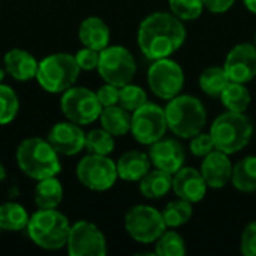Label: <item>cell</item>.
<instances>
[{"instance_id": "cell-1", "label": "cell", "mask_w": 256, "mask_h": 256, "mask_svg": "<svg viewBox=\"0 0 256 256\" xmlns=\"http://www.w3.org/2000/svg\"><path fill=\"white\" fill-rule=\"evenodd\" d=\"M186 40V28L176 15L154 12L142 20L138 28V45L148 60L166 58Z\"/></svg>"}, {"instance_id": "cell-2", "label": "cell", "mask_w": 256, "mask_h": 256, "mask_svg": "<svg viewBox=\"0 0 256 256\" xmlns=\"http://www.w3.org/2000/svg\"><path fill=\"white\" fill-rule=\"evenodd\" d=\"M18 168L33 180H42L57 176L62 170L58 153L48 142V140L32 136L24 140L16 148Z\"/></svg>"}, {"instance_id": "cell-3", "label": "cell", "mask_w": 256, "mask_h": 256, "mask_svg": "<svg viewBox=\"0 0 256 256\" xmlns=\"http://www.w3.org/2000/svg\"><path fill=\"white\" fill-rule=\"evenodd\" d=\"M26 230L36 246L45 250H57L66 246L70 224L56 208H39L30 216Z\"/></svg>"}, {"instance_id": "cell-4", "label": "cell", "mask_w": 256, "mask_h": 256, "mask_svg": "<svg viewBox=\"0 0 256 256\" xmlns=\"http://www.w3.org/2000/svg\"><path fill=\"white\" fill-rule=\"evenodd\" d=\"M168 129L180 138H194L198 135L207 122V112L198 98L182 94L170 99L165 108Z\"/></svg>"}, {"instance_id": "cell-5", "label": "cell", "mask_w": 256, "mask_h": 256, "mask_svg": "<svg viewBox=\"0 0 256 256\" xmlns=\"http://www.w3.org/2000/svg\"><path fill=\"white\" fill-rule=\"evenodd\" d=\"M254 134L252 122L243 112L228 111L219 116L213 124L210 135L214 141V147L226 154H234L243 150Z\"/></svg>"}, {"instance_id": "cell-6", "label": "cell", "mask_w": 256, "mask_h": 256, "mask_svg": "<svg viewBox=\"0 0 256 256\" xmlns=\"http://www.w3.org/2000/svg\"><path fill=\"white\" fill-rule=\"evenodd\" d=\"M80 72L81 69L75 60V56L68 52H56L39 62L36 80L45 92L63 93L76 82Z\"/></svg>"}, {"instance_id": "cell-7", "label": "cell", "mask_w": 256, "mask_h": 256, "mask_svg": "<svg viewBox=\"0 0 256 256\" xmlns=\"http://www.w3.org/2000/svg\"><path fill=\"white\" fill-rule=\"evenodd\" d=\"M98 72L105 82L123 87L132 82L136 72V63L124 46H106L100 51Z\"/></svg>"}, {"instance_id": "cell-8", "label": "cell", "mask_w": 256, "mask_h": 256, "mask_svg": "<svg viewBox=\"0 0 256 256\" xmlns=\"http://www.w3.org/2000/svg\"><path fill=\"white\" fill-rule=\"evenodd\" d=\"M60 108L68 120L82 126L96 122L104 110L94 92L75 86L62 93Z\"/></svg>"}, {"instance_id": "cell-9", "label": "cell", "mask_w": 256, "mask_h": 256, "mask_svg": "<svg viewBox=\"0 0 256 256\" xmlns=\"http://www.w3.org/2000/svg\"><path fill=\"white\" fill-rule=\"evenodd\" d=\"M124 228L128 234L138 243H156L166 231V224L160 212L150 206H135L124 216Z\"/></svg>"}, {"instance_id": "cell-10", "label": "cell", "mask_w": 256, "mask_h": 256, "mask_svg": "<svg viewBox=\"0 0 256 256\" xmlns=\"http://www.w3.org/2000/svg\"><path fill=\"white\" fill-rule=\"evenodd\" d=\"M76 177L80 183L96 192H104L111 189L117 178V165L104 154H87L76 165Z\"/></svg>"}, {"instance_id": "cell-11", "label": "cell", "mask_w": 256, "mask_h": 256, "mask_svg": "<svg viewBox=\"0 0 256 256\" xmlns=\"http://www.w3.org/2000/svg\"><path fill=\"white\" fill-rule=\"evenodd\" d=\"M168 129L165 110L159 105L147 102L134 111L130 120V132L134 138L144 146H152L165 136Z\"/></svg>"}, {"instance_id": "cell-12", "label": "cell", "mask_w": 256, "mask_h": 256, "mask_svg": "<svg viewBox=\"0 0 256 256\" xmlns=\"http://www.w3.org/2000/svg\"><path fill=\"white\" fill-rule=\"evenodd\" d=\"M147 82L152 92L160 99L176 98L184 84V74L178 63L171 58H159L150 66L147 74Z\"/></svg>"}, {"instance_id": "cell-13", "label": "cell", "mask_w": 256, "mask_h": 256, "mask_svg": "<svg viewBox=\"0 0 256 256\" xmlns=\"http://www.w3.org/2000/svg\"><path fill=\"white\" fill-rule=\"evenodd\" d=\"M66 248L70 256L106 255L105 236L94 224L88 220H80L70 225Z\"/></svg>"}, {"instance_id": "cell-14", "label": "cell", "mask_w": 256, "mask_h": 256, "mask_svg": "<svg viewBox=\"0 0 256 256\" xmlns=\"http://www.w3.org/2000/svg\"><path fill=\"white\" fill-rule=\"evenodd\" d=\"M224 69L230 81L249 82L256 76V46L252 44L236 45L226 56Z\"/></svg>"}, {"instance_id": "cell-15", "label": "cell", "mask_w": 256, "mask_h": 256, "mask_svg": "<svg viewBox=\"0 0 256 256\" xmlns=\"http://www.w3.org/2000/svg\"><path fill=\"white\" fill-rule=\"evenodd\" d=\"M46 140L54 150L63 156H75L86 148V134L81 124L70 120L56 123L50 129Z\"/></svg>"}, {"instance_id": "cell-16", "label": "cell", "mask_w": 256, "mask_h": 256, "mask_svg": "<svg viewBox=\"0 0 256 256\" xmlns=\"http://www.w3.org/2000/svg\"><path fill=\"white\" fill-rule=\"evenodd\" d=\"M150 162L158 168L170 174H176L184 164L183 146L172 138H162L152 144L148 153Z\"/></svg>"}, {"instance_id": "cell-17", "label": "cell", "mask_w": 256, "mask_h": 256, "mask_svg": "<svg viewBox=\"0 0 256 256\" xmlns=\"http://www.w3.org/2000/svg\"><path fill=\"white\" fill-rule=\"evenodd\" d=\"M207 183L201 174L195 168H180L172 177V190L174 194L184 201L192 204L202 201L207 192Z\"/></svg>"}, {"instance_id": "cell-18", "label": "cell", "mask_w": 256, "mask_h": 256, "mask_svg": "<svg viewBox=\"0 0 256 256\" xmlns=\"http://www.w3.org/2000/svg\"><path fill=\"white\" fill-rule=\"evenodd\" d=\"M201 174L212 189L225 188L232 177V164L226 153L213 150L207 156H204L201 165Z\"/></svg>"}, {"instance_id": "cell-19", "label": "cell", "mask_w": 256, "mask_h": 256, "mask_svg": "<svg viewBox=\"0 0 256 256\" xmlns=\"http://www.w3.org/2000/svg\"><path fill=\"white\" fill-rule=\"evenodd\" d=\"M4 68L16 81H30L36 78L39 62L26 50L14 48L4 54Z\"/></svg>"}, {"instance_id": "cell-20", "label": "cell", "mask_w": 256, "mask_h": 256, "mask_svg": "<svg viewBox=\"0 0 256 256\" xmlns=\"http://www.w3.org/2000/svg\"><path fill=\"white\" fill-rule=\"evenodd\" d=\"M78 38L84 46L102 51L108 46L111 33L104 20H100L99 16H88L80 24Z\"/></svg>"}, {"instance_id": "cell-21", "label": "cell", "mask_w": 256, "mask_h": 256, "mask_svg": "<svg viewBox=\"0 0 256 256\" xmlns=\"http://www.w3.org/2000/svg\"><path fill=\"white\" fill-rule=\"evenodd\" d=\"M116 165L118 178L124 182H140L150 171V158L142 152L130 150L122 154Z\"/></svg>"}, {"instance_id": "cell-22", "label": "cell", "mask_w": 256, "mask_h": 256, "mask_svg": "<svg viewBox=\"0 0 256 256\" xmlns=\"http://www.w3.org/2000/svg\"><path fill=\"white\" fill-rule=\"evenodd\" d=\"M33 200L39 208H57L63 200V186L60 180L56 176L39 180L34 188Z\"/></svg>"}, {"instance_id": "cell-23", "label": "cell", "mask_w": 256, "mask_h": 256, "mask_svg": "<svg viewBox=\"0 0 256 256\" xmlns=\"http://www.w3.org/2000/svg\"><path fill=\"white\" fill-rule=\"evenodd\" d=\"M172 189V174L162 170L148 171L140 180V190L148 200H159Z\"/></svg>"}, {"instance_id": "cell-24", "label": "cell", "mask_w": 256, "mask_h": 256, "mask_svg": "<svg viewBox=\"0 0 256 256\" xmlns=\"http://www.w3.org/2000/svg\"><path fill=\"white\" fill-rule=\"evenodd\" d=\"M99 120L102 128L106 132H110L112 136H122L130 130L132 116H129V111H126L120 105H112V106H105L102 110Z\"/></svg>"}, {"instance_id": "cell-25", "label": "cell", "mask_w": 256, "mask_h": 256, "mask_svg": "<svg viewBox=\"0 0 256 256\" xmlns=\"http://www.w3.org/2000/svg\"><path fill=\"white\" fill-rule=\"evenodd\" d=\"M232 184L240 192H256V156H246L232 166Z\"/></svg>"}, {"instance_id": "cell-26", "label": "cell", "mask_w": 256, "mask_h": 256, "mask_svg": "<svg viewBox=\"0 0 256 256\" xmlns=\"http://www.w3.org/2000/svg\"><path fill=\"white\" fill-rule=\"evenodd\" d=\"M220 100L228 111L244 112L250 105V93L243 82L230 81L220 94Z\"/></svg>"}, {"instance_id": "cell-27", "label": "cell", "mask_w": 256, "mask_h": 256, "mask_svg": "<svg viewBox=\"0 0 256 256\" xmlns=\"http://www.w3.org/2000/svg\"><path fill=\"white\" fill-rule=\"evenodd\" d=\"M27 210L18 202H4L0 206V228L6 231H21L28 224Z\"/></svg>"}, {"instance_id": "cell-28", "label": "cell", "mask_w": 256, "mask_h": 256, "mask_svg": "<svg viewBox=\"0 0 256 256\" xmlns=\"http://www.w3.org/2000/svg\"><path fill=\"white\" fill-rule=\"evenodd\" d=\"M228 82H230V78L225 69L219 66H212V68L204 69L200 76L201 90L212 98H220Z\"/></svg>"}, {"instance_id": "cell-29", "label": "cell", "mask_w": 256, "mask_h": 256, "mask_svg": "<svg viewBox=\"0 0 256 256\" xmlns=\"http://www.w3.org/2000/svg\"><path fill=\"white\" fill-rule=\"evenodd\" d=\"M192 214H194L192 202L180 200V198L177 201L168 202L162 212L164 220L168 228H178V226L188 224L190 220Z\"/></svg>"}, {"instance_id": "cell-30", "label": "cell", "mask_w": 256, "mask_h": 256, "mask_svg": "<svg viewBox=\"0 0 256 256\" xmlns=\"http://www.w3.org/2000/svg\"><path fill=\"white\" fill-rule=\"evenodd\" d=\"M154 254L158 256H183L186 254L184 238L174 231H165L154 244Z\"/></svg>"}, {"instance_id": "cell-31", "label": "cell", "mask_w": 256, "mask_h": 256, "mask_svg": "<svg viewBox=\"0 0 256 256\" xmlns=\"http://www.w3.org/2000/svg\"><path fill=\"white\" fill-rule=\"evenodd\" d=\"M114 147V136L104 128L93 129L88 134H86V148L88 150V153L108 156L110 153H112Z\"/></svg>"}, {"instance_id": "cell-32", "label": "cell", "mask_w": 256, "mask_h": 256, "mask_svg": "<svg viewBox=\"0 0 256 256\" xmlns=\"http://www.w3.org/2000/svg\"><path fill=\"white\" fill-rule=\"evenodd\" d=\"M20 110L16 93L6 84H0V124L10 123Z\"/></svg>"}, {"instance_id": "cell-33", "label": "cell", "mask_w": 256, "mask_h": 256, "mask_svg": "<svg viewBox=\"0 0 256 256\" xmlns=\"http://www.w3.org/2000/svg\"><path fill=\"white\" fill-rule=\"evenodd\" d=\"M144 104H147V93L144 92V88H141L140 86H134L130 82L120 87L118 105L122 108H124L129 112H134Z\"/></svg>"}, {"instance_id": "cell-34", "label": "cell", "mask_w": 256, "mask_h": 256, "mask_svg": "<svg viewBox=\"0 0 256 256\" xmlns=\"http://www.w3.org/2000/svg\"><path fill=\"white\" fill-rule=\"evenodd\" d=\"M170 9L182 21H194L204 10L202 0H170Z\"/></svg>"}, {"instance_id": "cell-35", "label": "cell", "mask_w": 256, "mask_h": 256, "mask_svg": "<svg viewBox=\"0 0 256 256\" xmlns=\"http://www.w3.org/2000/svg\"><path fill=\"white\" fill-rule=\"evenodd\" d=\"M190 152L192 154L195 156H200V158H204L207 156L208 153H212L213 150H216L214 147V141L212 138L210 134H202L200 132L198 135H195L194 138H190Z\"/></svg>"}, {"instance_id": "cell-36", "label": "cell", "mask_w": 256, "mask_h": 256, "mask_svg": "<svg viewBox=\"0 0 256 256\" xmlns=\"http://www.w3.org/2000/svg\"><path fill=\"white\" fill-rule=\"evenodd\" d=\"M99 56H100V51L84 46L75 54V60L81 70H93V69H98Z\"/></svg>"}, {"instance_id": "cell-37", "label": "cell", "mask_w": 256, "mask_h": 256, "mask_svg": "<svg viewBox=\"0 0 256 256\" xmlns=\"http://www.w3.org/2000/svg\"><path fill=\"white\" fill-rule=\"evenodd\" d=\"M240 250L246 256H256V222H250L243 234L240 242Z\"/></svg>"}, {"instance_id": "cell-38", "label": "cell", "mask_w": 256, "mask_h": 256, "mask_svg": "<svg viewBox=\"0 0 256 256\" xmlns=\"http://www.w3.org/2000/svg\"><path fill=\"white\" fill-rule=\"evenodd\" d=\"M118 92H120V87L112 86L110 82H106L102 87H99V90L96 92V96H98L102 108L118 105Z\"/></svg>"}, {"instance_id": "cell-39", "label": "cell", "mask_w": 256, "mask_h": 256, "mask_svg": "<svg viewBox=\"0 0 256 256\" xmlns=\"http://www.w3.org/2000/svg\"><path fill=\"white\" fill-rule=\"evenodd\" d=\"M236 0H202L204 8L213 14H222L232 8Z\"/></svg>"}, {"instance_id": "cell-40", "label": "cell", "mask_w": 256, "mask_h": 256, "mask_svg": "<svg viewBox=\"0 0 256 256\" xmlns=\"http://www.w3.org/2000/svg\"><path fill=\"white\" fill-rule=\"evenodd\" d=\"M244 4L248 6L249 10H252L254 14H256V0H244Z\"/></svg>"}, {"instance_id": "cell-41", "label": "cell", "mask_w": 256, "mask_h": 256, "mask_svg": "<svg viewBox=\"0 0 256 256\" xmlns=\"http://www.w3.org/2000/svg\"><path fill=\"white\" fill-rule=\"evenodd\" d=\"M6 178V170H4V166L2 165V162H0V182H3Z\"/></svg>"}, {"instance_id": "cell-42", "label": "cell", "mask_w": 256, "mask_h": 256, "mask_svg": "<svg viewBox=\"0 0 256 256\" xmlns=\"http://www.w3.org/2000/svg\"><path fill=\"white\" fill-rule=\"evenodd\" d=\"M0 231H2V228H0Z\"/></svg>"}, {"instance_id": "cell-43", "label": "cell", "mask_w": 256, "mask_h": 256, "mask_svg": "<svg viewBox=\"0 0 256 256\" xmlns=\"http://www.w3.org/2000/svg\"><path fill=\"white\" fill-rule=\"evenodd\" d=\"M255 40H256V36H255Z\"/></svg>"}]
</instances>
